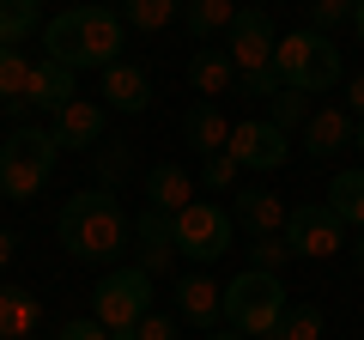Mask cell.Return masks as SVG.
Returning a JSON list of instances; mask_svg holds the SVG:
<instances>
[{
    "label": "cell",
    "instance_id": "6da1fadb",
    "mask_svg": "<svg viewBox=\"0 0 364 340\" xmlns=\"http://www.w3.org/2000/svg\"><path fill=\"white\" fill-rule=\"evenodd\" d=\"M43 49H49V61L73 67V73H85V67H116L122 49H128V25H122L116 6H104V0H85V6H67V13H55L49 25H43Z\"/></svg>",
    "mask_w": 364,
    "mask_h": 340
},
{
    "label": "cell",
    "instance_id": "7a4b0ae2",
    "mask_svg": "<svg viewBox=\"0 0 364 340\" xmlns=\"http://www.w3.org/2000/svg\"><path fill=\"white\" fill-rule=\"evenodd\" d=\"M55 237H61V249L73 262L109 267L122 249H128L134 225H128V213H122V201L109 195V188H79V195H67L61 219H55Z\"/></svg>",
    "mask_w": 364,
    "mask_h": 340
},
{
    "label": "cell",
    "instance_id": "3957f363",
    "mask_svg": "<svg viewBox=\"0 0 364 340\" xmlns=\"http://www.w3.org/2000/svg\"><path fill=\"white\" fill-rule=\"evenodd\" d=\"M273 67H279V85H291L304 97L334 92L340 79H346V61H340L334 37H322V31H291V37H279L273 43Z\"/></svg>",
    "mask_w": 364,
    "mask_h": 340
},
{
    "label": "cell",
    "instance_id": "277c9868",
    "mask_svg": "<svg viewBox=\"0 0 364 340\" xmlns=\"http://www.w3.org/2000/svg\"><path fill=\"white\" fill-rule=\"evenodd\" d=\"M219 304H225V322L243 340H267L273 328H279V316H286V286H279V274L249 267V274H237L231 286L219 292Z\"/></svg>",
    "mask_w": 364,
    "mask_h": 340
},
{
    "label": "cell",
    "instance_id": "5b68a950",
    "mask_svg": "<svg viewBox=\"0 0 364 340\" xmlns=\"http://www.w3.org/2000/svg\"><path fill=\"white\" fill-rule=\"evenodd\" d=\"M55 158H61V146H55L49 128H13L6 146H0V195L31 201L55 176Z\"/></svg>",
    "mask_w": 364,
    "mask_h": 340
},
{
    "label": "cell",
    "instance_id": "8992f818",
    "mask_svg": "<svg viewBox=\"0 0 364 340\" xmlns=\"http://www.w3.org/2000/svg\"><path fill=\"white\" fill-rule=\"evenodd\" d=\"M231 207H219V201H188V207L170 219V243H176V255H188V262H219L225 249H231Z\"/></svg>",
    "mask_w": 364,
    "mask_h": 340
},
{
    "label": "cell",
    "instance_id": "52a82bcc",
    "mask_svg": "<svg viewBox=\"0 0 364 340\" xmlns=\"http://www.w3.org/2000/svg\"><path fill=\"white\" fill-rule=\"evenodd\" d=\"M152 310V274H140V267H109L104 280H97V292H91V316L116 334V328H134L140 316Z\"/></svg>",
    "mask_w": 364,
    "mask_h": 340
},
{
    "label": "cell",
    "instance_id": "ba28073f",
    "mask_svg": "<svg viewBox=\"0 0 364 340\" xmlns=\"http://www.w3.org/2000/svg\"><path fill=\"white\" fill-rule=\"evenodd\" d=\"M286 243L291 255H310V262H328L346 249V225L328 213V201H304V207L286 213Z\"/></svg>",
    "mask_w": 364,
    "mask_h": 340
},
{
    "label": "cell",
    "instance_id": "9c48e42d",
    "mask_svg": "<svg viewBox=\"0 0 364 340\" xmlns=\"http://www.w3.org/2000/svg\"><path fill=\"white\" fill-rule=\"evenodd\" d=\"M73 97H79V73L43 55V61H31V73H25V97H18V104H6V116H25V110L55 116V110H67Z\"/></svg>",
    "mask_w": 364,
    "mask_h": 340
},
{
    "label": "cell",
    "instance_id": "30bf717a",
    "mask_svg": "<svg viewBox=\"0 0 364 340\" xmlns=\"http://www.w3.org/2000/svg\"><path fill=\"white\" fill-rule=\"evenodd\" d=\"M225 152H231L243 170H279V164H286V152H291V140L273 128V122H231Z\"/></svg>",
    "mask_w": 364,
    "mask_h": 340
},
{
    "label": "cell",
    "instance_id": "8fae6325",
    "mask_svg": "<svg viewBox=\"0 0 364 340\" xmlns=\"http://www.w3.org/2000/svg\"><path fill=\"white\" fill-rule=\"evenodd\" d=\"M273 18H267V6H237V18H231V61H237V73H255V67H273Z\"/></svg>",
    "mask_w": 364,
    "mask_h": 340
},
{
    "label": "cell",
    "instance_id": "7c38bea8",
    "mask_svg": "<svg viewBox=\"0 0 364 340\" xmlns=\"http://www.w3.org/2000/svg\"><path fill=\"white\" fill-rule=\"evenodd\" d=\"M286 201L273 188H231V219L243 225L249 237H286Z\"/></svg>",
    "mask_w": 364,
    "mask_h": 340
},
{
    "label": "cell",
    "instance_id": "4fadbf2b",
    "mask_svg": "<svg viewBox=\"0 0 364 340\" xmlns=\"http://www.w3.org/2000/svg\"><path fill=\"white\" fill-rule=\"evenodd\" d=\"M49 134H55V146H61V152H91V146L104 140V104H91V97H73L67 110H55Z\"/></svg>",
    "mask_w": 364,
    "mask_h": 340
},
{
    "label": "cell",
    "instance_id": "5bb4252c",
    "mask_svg": "<svg viewBox=\"0 0 364 340\" xmlns=\"http://www.w3.org/2000/svg\"><path fill=\"white\" fill-rule=\"evenodd\" d=\"M225 140H231V122H225V110L213 104V97H195V104L182 110V146L200 158L225 152Z\"/></svg>",
    "mask_w": 364,
    "mask_h": 340
},
{
    "label": "cell",
    "instance_id": "9a60e30c",
    "mask_svg": "<svg viewBox=\"0 0 364 340\" xmlns=\"http://www.w3.org/2000/svg\"><path fill=\"white\" fill-rule=\"evenodd\" d=\"M134 237H140V274H170V262H176V243H170V213H152L146 207L140 219H134Z\"/></svg>",
    "mask_w": 364,
    "mask_h": 340
},
{
    "label": "cell",
    "instance_id": "2e32d148",
    "mask_svg": "<svg viewBox=\"0 0 364 340\" xmlns=\"http://www.w3.org/2000/svg\"><path fill=\"white\" fill-rule=\"evenodd\" d=\"M146 104H152V79H146L134 61H116V67H104V110L140 116Z\"/></svg>",
    "mask_w": 364,
    "mask_h": 340
},
{
    "label": "cell",
    "instance_id": "e0dca14e",
    "mask_svg": "<svg viewBox=\"0 0 364 340\" xmlns=\"http://www.w3.org/2000/svg\"><path fill=\"white\" fill-rule=\"evenodd\" d=\"M219 292H225V286H213L207 274H182V286H176V316L213 334V328H219V316H225Z\"/></svg>",
    "mask_w": 364,
    "mask_h": 340
},
{
    "label": "cell",
    "instance_id": "ac0fdd59",
    "mask_svg": "<svg viewBox=\"0 0 364 340\" xmlns=\"http://www.w3.org/2000/svg\"><path fill=\"white\" fill-rule=\"evenodd\" d=\"M188 201H195V176L182 164H152L146 170V207L152 213H170V219H176Z\"/></svg>",
    "mask_w": 364,
    "mask_h": 340
},
{
    "label": "cell",
    "instance_id": "d6986e66",
    "mask_svg": "<svg viewBox=\"0 0 364 340\" xmlns=\"http://www.w3.org/2000/svg\"><path fill=\"white\" fill-rule=\"evenodd\" d=\"M188 85H195L200 97L237 92V61H231V49H195V55H188Z\"/></svg>",
    "mask_w": 364,
    "mask_h": 340
},
{
    "label": "cell",
    "instance_id": "ffe728a7",
    "mask_svg": "<svg viewBox=\"0 0 364 340\" xmlns=\"http://www.w3.org/2000/svg\"><path fill=\"white\" fill-rule=\"evenodd\" d=\"M352 146V116L346 110H310V122H304V152L310 158H334Z\"/></svg>",
    "mask_w": 364,
    "mask_h": 340
},
{
    "label": "cell",
    "instance_id": "44dd1931",
    "mask_svg": "<svg viewBox=\"0 0 364 340\" xmlns=\"http://www.w3.org/2000/svg\"><path fill=\"white\" fill-rule=\"evenodd\" d=\"M231 18H237L231 0H182V25L195 43H213L219 31H231Z\"/></svg>",
    "mask_w": 364,
    "mask_h": 340
},
{
    "label": "cell",
    "instance_id": "7402d4cb",
    "mask_svg": "<svg viewBox=\"0 0 364 340\" xmlns=\"http://www.w3.org/2000/svg\"><path fill=\"white\" fill-rule=\"evenodd\" d=\"M328 213L340 225H358L364 231V170H340L334 183H328Z\"/></svg>",
    "mask_w": 364,
    "mask_h": 340
},
{
    "label": "cell",
    "instance_id": "603a6c76",
    "mask_svg": "<svg viewBox=\"0 0 364 340\" xmlns=\"http://www.w3.org/2000/svg\"><path fill=\"white\" fill-rule=\"evenodd\" d=\"M43 25V0H0V43L25 49Z\"/></svg>",
    "mask_w": 364,
    "mask_h": 340
},
{
    "label": "cell",
    "instance_id": "cb8c5ba5",
    "mask_svg": "<svg viewBox=\"0 0 364 340\" xmlns=\"http://www.w3.org/2000/svg\"><path fill=\"white\" fill-rule=\"evenodd\" d=\"M116 13H122V25H128V31H164L170 18L182 13V0H122Z\"/></svg>",
    "mask_w": 364,
    "mask_h": 340
},
{
    "label": "cell",
    "instance_id": "d4e9b609",
    "mask_svg": "<svg viewBox=\"0 0 364 340\" xmlns=\"http://www.w3.org/2000/svg\"><path fill=\"white\" fill-rule=\"evenodd\" d=\"M322 310L316 304H286V316H279V328H273L267 340H322Z\"/></svg>",
    "mask_w": 364,
    "mask_h": 340
},
{
    "label": "cell",
    "instance_id": "484cf974",
    "mask_svg": "<svg viewBox=\"0 0 364 340\" xmlns=\"http://www.w3.org/2000/svg\"><path fill=\"white\" fill-rule=\"evenodd\" d=\"M43 322V298L25 286H13V310H6V340H31Z\"/></svg>",
    "mask_w": 364,
    "mask_h": 340
},
{
    "label": "cell",
    "instance_id": "4316f807",
    "mask_svg": "<svg viewBox=\"0 0 364 340\" xmlns=\"http://www.w3.org/2000/svg\"><path fill=\"white\" fill-rule=\"evenodd\" d=\"M25 73H31L25 49H13V43H0V110L25 97Z\"/></svg>",
    "mask_w": 364,
    "mask_h": 340
},
{
    "label": "cell",
    "instance_id": "83f0119b",
    "mask_svg": "<svg viewBox=\"0 0 364 340\" xmlns=\"http://www.w3.org/2000/svg\"><path fill=\"white\" fill-rule=\"evenodd\" d=\"M267 122H273L279 134L298 128V122H310V104H304V92H291V85H286L279 97H267Z\"/></svg>",
    "mask_w": 364,
    "mask_h": 340
},
{
    "label": "cell",
    "instance_id": "f1b7e54d",
    "mask_svg": "<svg viewBox=\"0 0 364 340\" xmlns=\"http://www.w3.org/2000/svg\"><path fill=\"white\" fill-rule=\"evenodd\" d=\"M249 262H255L261 274H279V267L291 262V243L286 237H255V243H249Z\"/></svg>",
    "mask_w": 364,
    "mask_h": 340
},
{
    "label": "cell",
    "instance_id": "f546056e",
    "mask_svg": "<svg viewBox=\"0 0 364 340\" xmlns=\"http://www.w3.org/2000/svg\"><path fill=\"white\" fill-rule=\"evenodd\" d=\"M304 6H310V31H322V37H334V25L352 18V0H304Z\"/></svg>",
    "mask_w": 364,
    "mask_h": 340
},
{
    "label": "cell",
    "instance_id": "4dcf8cb0",
    "mask_svg": "<svg viewBox=\"0 0 364 340\" xmlns=\"http://www.w3.org/2000/svg\"><path fill=\"white\" fill-rule=\"evenodd\" d=\"M237 170L243 164H237L231 152H213V158H200V183L207 188H237Z\"/></svg>",
    "mask_w": 364,
    "mask_h": 340
},
{
    "label": "cell",
    "instance_id": "1f68e13d",
    "mask_svg": "<svg viewBox=\"0 0 364 340\" xmlns=\"http://www.w3.org/2000/svg\"><path fill=\"white\" fill-rule=\"evenodd\" d=\"M237 92L243 97H279V67H255V73H237Z\"/></svg>",
    "mask_w": 364,
    "mask_h": 340
},
{
    "label": "cell",
    "instance_id": "d6a6232c",
    "mask_svg": "<svg viewBox=\"0 0 364 340\" xmlns=\"http://www.w3.org/2000/svg\"><path fill=\"white\" fill-rule=\"evenodd\" d=\"M55 340H109V328L97 322V316H73V322H61Z\"/></svg>",
    "mask_w": 364,
    "mask_h": 340
},
{
    "label": "cell",
    "instance_id": "836d02e7",
    "mask_svg": "<svg viewBox=\"0 0 364 340\" xmlns=\"http://www.w3.org/2000/svg\"><path fill=\"white\" fill-rule=\"evenodd\" d=\"M134 334H140V340H176V316H152V310H146L140 322H134Z\"/></svg>",
    "mask_w": 364,
    "mask_h": 340
},
{
    "label": "cell",
    "instance_id": "e575fe53",
    "mask_svg": "<svg viewBox=\"0 0 364 340\" xmlns=\"http://www.w3.org/2000/svg\"><path fill=\"white\" fill-rule=\"evenodd\" d=\"M13 249H18V237L6 231V225H0V274H6V262H13Z\"/></svg>",
    "mask_w": 364,
    "mask_h": 340
},
{
    "label": "cell",
    "instance_id": "d590c367",
    "mask_svg": "<svg viewBox=\"0 0 364 340\" xmlns=\"http://www.w3.org/2000/svg\"><path fill=\"white\" fill-rule=\"evenodd\" d=\"M346 104H352V110H358V116H364V73H358V79H352V85H346Z\"/></svg>",
    "mask_w": 364,
    "mask_h": 340
},
{
    "label": "cell",
    "instance_id": "8d00e7d4",
    "mask_svg": "<svg viewBox=\"0 0 364 340\" xmlns=\"http://www.w3.org/2000/svg\"><path fill=\"white\" fill-rule=\"evenodd\" d=\"M6 310H13V286H0V340H6Z\"/></svg>",
    "mask_w": 364,
    "mask_h": 340
},
{
    "label": "cell",
    "instance_id": "74e56055",
    "mask_svg": "<svg viewBox=\"0 0 364 340\" xmlns=\"http://www.w3.org/2000/svg\"><path fill=\"white\" fill-rule=\"evenodd\" d=\"M352 267L364 274V231H358V243H352Z\"/></svg>",
    "mask_w": 364,
    "mask_h": 340
},
{
    "label": "cell",
    "instance_id": "f35d334b",
    "mask_svg": "<svg viewBox=\"0 0 364 340\" xmlns=\"http://www.w3.org/2000/svg\"><path fill=\"white\" fill-rule=\"evenodd\" d=\"M352 31H358V43H364V0L352 6Z\"/></svg>",
    "mask_w": 364,
    "mask_h": 340
},
{
    "label": "cell",
    "instance_id": "ab89813d",
    "mask_svg": "<svg viewBox=\"0 0 364 340\" xmlns=\"http://www.w3.org/2000/svg\"><path fill=\"white\" fill-rule=\"evenodd\" d=\"M207 340H243V334H237V328H213Z\"/></svg>",
    "mask_w": 364,
    "mask_h": 340
},
{
    "label": "cell",
    "instance_id": "60d3db41",
    "mask_svg": "<svg viewBox=\"0 0 364 340\" xmlns=\"http://www.w3.org/2000/svg\"><path fill=\"white\" fill-rule=\"evenodd\" d=\"M352 146H358V152H364V116H358V128H352Z\"/></svg>",
    "mask_w": 364,
    "mask_h": 340
},
{
    "label": "cell",
    "instance_id": "b9f144b4",
    "mask_svg": "<svg viewBox=\"0 0 364 340\" xmlns=\"http://www.w3.org/2000/svg\"><path fill=\"white\" fill-rule=\"evenodd\" d=\"M109 340H140V334H134V328H116V334H109Z\"/></svg>",
    "mask_w": 364,
    "mask_h": 340
},
{
    "label": "cell",
    "instance_id": "7bdbcfd3",
    "mask_svg": "<svg viewBox=\"0 0 364 340\" xmlns=\"http://www.w3.org/2000/svg\"><path fill=\"white\" fill-rule=\"evenodd\" d=\"M249 6H267V0H249Z\"/></svg>",
    "mask_w": 364,
    "mask_h": 340
},
{
    "label": "cell",
    "instance_id": "ee69618b",
    "mask_svg": "<svg viewBox=\"0 0 364 340\" xmlns=\"http://www.w3.org/2000/svg\"><path fill=\"white\" fill-rule=\"evenodd\" d=\"M352 6H358V0H352Z\"/></svg>",
    "mask_w": 364,
    "mask_h": 340
}]
</instances>
